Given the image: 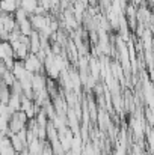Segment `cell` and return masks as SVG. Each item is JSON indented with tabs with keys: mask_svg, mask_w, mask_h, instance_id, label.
I'll list each match as a JSON object with an SVG mask.
<instances>
[{
	"mask_svg": "<svg viewBox=\"0 0 154 155\" xmlns=\"http://www.w3.org/2000/svg\"><path fill=\"white\" fill-rule=\"evenodd\" d=\"M24 68L27 72H32V74H46V69H44V62L36 56V54H29L24 60Z\"/></svg>",
	"mask_w": 154,
	"mask_h": 155,
	"instance_id": "6da1fadb",
	"label": "cell"
},
{
	"mask_svg": "<svg viewBox=\"0 0 154 155\" xmlns=\"http://www.w3.org/2000/svg\"><path fill=\"white\" fill-rule=\"evenodd\" d=\"M29 20H30V24H32L33 30L38 32V33L43 32L44 29H47L51 23V18L49 15H35V14H32V15H29Z\"/></svg>",
	"mask_w": 154,
	"mask_h": 155,
	"instance_id": "7a4b0ae2",
	"label": "cell"
},
{
	"mask_svg": "<svg viewBox=\"0 0 154 155\" xmlns=\"http://www.w3.org/2000/svg\"><path fill=\"white\" fill-rule=\"evenodd\" d=\"M30 83H32V91H33V94L41 92V91H44V89H46L47 77H46V74H33V77H32Z\"/></svg>",
	"mask_w": 154,
	"mask_h": 155,
	"instance_id": "3957f363",
	"label": "cell"
},
{
	"mask_svg": "<svg viewBox=\"0 0 154 155\" xmlns=\"http://www.w3.org/2000/svg\"><path fill=\"white\" fill-rule=\"evenodd\" d=\"M8 57H14V50L12 45L9 44V41L0 42V60H5Z\"/></svg>",
	"mask_w": 154,
	"mask_h": 155,
	"instance_id": "277c9868",
	"label": "cell"
},
{
	"mask_svg": "<svg viewBox=\"0 0 154 155\" xmlns=\"http://www.w3.org/2000/svg\"><path fill=\"white\" fill-rule=\"evenodd\" d=\"M8 137H9V140H11V145H12V148L15 149V152H17V154H21V152L26 149V145H24V143L20 140V137H18L17 134H12V133H11Z\"/></svg>",
	"mask_w": 154,
	"mask_h": 155,
	"instance_id": "5b68a950",
	"label": "cell"
},
{
	"mask_svg": "<svg viewBox=\"0 0 154 155\" xmlns=\"http://www.w3.org/2000/svg\"><path fill=\"white\" fill-rule=\"evenodd\" d=\"M21 97H23V95H21ZM21 97H20V95H17V94H12V92H11V98H9L8 107H9L14 113L21 110Z\"/></svg>",
	"mask_w": 154,
	"mask_h": 155,
	"instance_id": "8992f818",
	"label": "cell"
},
{
	"mask_svg": "<svg viewBox=\"0 0 154 155\" xmlns=\"http://www.w3.org/2000/svg\"><path fill=\"white\" fill-rule=\"evenodd\" d=\"M18 30H20L21 35H24V36H30L32 32H33V27H32V24H30V20L26 18V20L20 21V23H18Z\"/></svg>",
	"mask_w": 154,
	"mask_h": 155,
	"instance_id": "52a82bcc",
	"label": "cell"
},
{
	"mask_svg": "<svg viewBox=\"0 0 154 155\" xmlns=\"http://www.w3.org/2000/svg\"><path fill=\"white\" fill-rule=\"evenodd\" d=\"M27 125L26 124H23V122H20L17 117H11V120H9V131L12 133V134H18L21 130H24Z\"/></svg>",
	"mask_w": 154,
	"mask_h": 155,
	"instance_id": "ba28073f",
	"label": "cell"
},
{
	"mask_svg": "<svg viewBox=\"0 0 154 155\" xmlns=\"http://www.w3.org/2000/svg\"><path fill=\"white\" fill-rule=\"evenodd\" d=\"M39 3H38V0H21V3H20V8L21 9H24L29 15H32L33 12H35V9H36V6H38Z\"/></svg>",
	"mask_w": 154,
	"mask_h": 155,
	"instance_id": "9c48e42d",
	"label": "cell"
},
{
	"mask_svg": "<svg viewBox=\"0 0 154 155\" xmlns=\"http://www.w3.org/2000/svg\"><path fill=\"white\" fill-rule=\"evenodd\" d=\"M9 98H11V87H8V86L3 84L0 87V103L8 104L9 103Z\"/></svg>",
	"mask_w": 154,
	"mask_h": 155,
	"instance_id": "30bf717a",
	"label": "cell"
},
{
	"mask_svg": "<svg viewBox=\"0 0 154 155\" xmlns=\"http://www.w3.org/2000/svg\"><path fill=\"white\" fill-rule=\"evenodd\" d=\"M2 80H3V84L8 86V87H12V86L17 83V78H15V75L12 74V71H8V72L2 77Z\"/></svg>",
	"mask_w": 154,
	"mask_h": 155,
	"instance_id": "8fae6325",
	"label": "cell"
},
{
	"mask_svg": "<svg viewBox=\"0 0 154 155\" xmlns=\"http://www.w3.org/2000/svg\"><path fill=\"white\" fill-rule=\"evenodd\" d=\"M14 17H15V20H17V23H20V21H23V20H26V18H29V14L24 11V9H21V8H18L17 11H15V14H14Z\"/></svg>",
	"mask_w": 154,
	"mask_h": 155,
	"instance_id": "7c38bea8",
	"label": "cell"
},
{
	"mask_svg": "<svg viewBox=\"0 0 154 155\" xmlns=\"http://www.w3.org/2000/svg\"><path fill=\"white\" fill-rule=\"evenodd\" d=\"M8 71H9V69H8V68L5 66V63H3V62L0 60V77H3V75H5V74H6Z\"/></svg>",
	"mask_w": 154,
	"mask_h": 155,
	"instance_id": "4fadbf2b",
	"label": "cell"
},
{
	"mask_svg": "<svg viewBox=\"0 0 154 155\" xmlns=\"http://www.w3.org/2000/svg\"><path fill=\"white\" fill-rule=\"evenodd\" d=\"M113 155H125V152H124V148H118L116 149V152Z\"/></svg>",
	"mask_w": 154,
	"mask_h": 155,
	"instance_id": "5bb4252c",
	"label": "cell"
},
{
	"mask_svg": "<svg viewBox=\"0 0 154 155\" xmlns=\"http://www.w3.org/2000/svg\"><path fill=\"white\" fill-rule=\"evenodd\" d=\"M132 2H136V3H139V2H141V0H132Z\"/></svg>",
	"mask_w": 154,
	"mask_h": 155,
	"instance_id": "9a60e30c",
	"label": "cell"
}]
</instances>
